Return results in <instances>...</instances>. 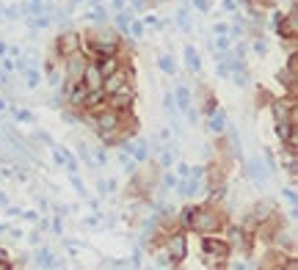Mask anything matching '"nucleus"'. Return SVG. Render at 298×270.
Instances as JSON below:
<instances>
[{"label":"nucleus","mask_w":298,"mask_h":270,"mask_svg":"<svg viewBox=\"0 0 298 270\" xmlns=\"http://www.w3.org/2000/svg\"><path fill=\"white\" fill-rule=\"evenodd\" d=\"M193 215H196V218H193L191 229H196V232H213V229L221 226V218L213 210H202V212L193 210Z\"/></svg>","instance_id":"nucleus-1"},{"label":"nucleus","mask_w":298,"mask_h":270,"mask_svg":"<svg viewBox=\"0 0 298 270\" xmlns=\"http://www.w3.org/2000/svg\"><path fill=\"white\" fill-rule=\"evenodd\" d=\"M97 127H100V135H103V138H108V135H111L113 130H116L119 127V113H103V116L97 119Z\"/></svg>","instance_id":"nucleus-2"},{"label":"nucleus","mask_w":298,"mask_h":270,"mask_svg":"<svg viewBox=\"0 0 298 270\" xmlns=\"http://www.w3.org/2000/svg\"><path fill=\"white\" fill-rule=\"evenodd\" d=\"M103 83H105V80H103V75H100L97 66H86V69H83V86H86V89L94 91V89H100Z\"/></svg>","instance_id":"nucleus-3"},{"label":"nucleus","mask_w":298,"mask_h":270,"mask_svg":"<svg viewBox=\"0 0 298 270\" xmlns=\"http://www.w3.org/2000/svg\"><path fill=\"white\" fill-rule=\"evenodd\" d=\"M130 102H133V89L119 86V89L113 91V107H116V111H125V107H130Z\"/></svg>","instance_id":"nucleus-4"},{"label":"nucleus","mask_w":298,"mask_h":270,"mask_svg":"<svg viewBox=\"0 0 298 270\" xmlns=\"http://www.w3.org/2000/svg\"><path fill=\"white\" fill-rule=\"evenodd\" d=\"M168 254H171L174 262L185 259V237H182V234H174V237L168 240Z\"/></svg>","instance_id":"nucleus-5"},{"label":"nucleus","mask_w":298,"mask_h":270,"mask_svg":"<svg viewBox=\"0 0 298 270\" xmlns=\"http://www.w3.org/2000/svg\"><path fill=\"white\" fill-rule=\"evenodd\" d=\"M78 47H80V42H78L74 33H64V36H58V52L61 56H72Z\"/></svg>","instance_id":"nucleus-6"},{"label":"nucleus","mask_w":298,"mask_h":270,"mask_svg":"<svg viewBox=\"0 0 298 270\" xmlns=\"http://www.w3.org/2000/svg\"><path fill=\"white\" fill-rule=\"evenodd\" d=\"M205 251L213 254V256H218V259H227V256H229V246H227V242H221V240L207 237L205 240Z\"/></svg>","instance_id":"nucleus-7"},{"label":"nucleus","mask_w":298,"mask_h":270,"mask_svg":"<svg viewBox=\"0 0 298 270\" xmlns=\"http://www.w3.org/2000/svg\"><path fill=\"white\" fill-rule=\"evenodd\" d=\"M91 47L100 50V52H111L113 47H116V36H113V33H100V36L91 42Z\"/></svg>","instance_id":"nucleus-8"},{"label":"nucleus","mask_w":298,"mask_h":270,"mask_svg":"<svg viewBox=\"0 0 298 270\" xmlns=\"http://www.w3.org/2000/svg\"><path fill=\"white\" fill-rule=\"evenodd\" d=\"M290 111H293V105H290V102H274V119H276V124L290 121Z\"/></svg>","instance_id":"nucleus-9"},{"label":"nucleus","mask_w":298,"mask_h":270,"mask_svg":"<svg viewBox=\"0 0 298 270\" xmlns=\"http://www.w3.org/2000/svg\"><path fill=\"white\" fill-rule=\"evenodd\" d=\"M100 61H103V64H100L97 69H100V75H103V80H105L108 75H113V72L119 69V61L113 58V56H105V58H100Z\"/></svg>","instance_id":"nucleus-10"},{"label":"nucleus","mask_w":298,"mask_h":270,"mask_svg":"<svg viewBox=\"0 0 298 270\" xmlns=\"http://www.w3.org/2000/svg\"><path fill=\"white\" fill-rule=\"evenodd\" d=\"M185 61H188V69H191V72H199V69H202V61H199V52H196V50H193V47H191V44H188V47H185Z\"/></svg>","instance_id":"nucleus-11"},{"label":"nucleus","mask_w":298,"mask_h":270,"mask_svg":"<svg viewBox=\"0 0 298 270\" xmlns=\"http://www.w3.org/2000/svg\"><path fill=\"white\" fill-rule=\"evenodd\" d=\"M177 102L182 111H191V91L185 89V86H177Z\"/></svg>","instance_id":"nucleus-12"},{"label":"nucleus","mask_w":298,"mask_h":270,"mask_svg":"<svg viewBox=\"0 0 298 270\" xmlns=\"http://www.w3.org/2000/svg\"><path fill=\"white\" fill-rule=\"evenodd\" d=\"M105 80H108V83H105V91H111V94L116 91L119 86H125V75H116V72H113V75H108Z\"/></svg>","instance_id":"nucleus-13"},{"label":"nucleus","mask_w":298,"mask_h":270,"mask_svg":"<svg viewBox=\"0 0 298 270\" xmlns=\"http://www.w3.org/2000/svg\"><path fill=\"white\" fill-rule=\"evenodd\" d=\"M210 130H213V132H224V130H227V116H224V113H215V116L210 119Z\"/></svg>","instance_id":"nucleus-14"},{"label":"nucleus","mask_w":298,"mask_h":270,"mask_svg":"<svg viewBox=\"0 0 298 270\" xmlns=\"http://www.w3.org/2000/svg\"><path fill=\"white\" fill-rule=\"evenodd\" d=\"M158 66L166 72V75H174V72H177V64H174V58H168V56L160 58V61H158Z\"/></svg>","instance_id":"nucleus-15"},{"label":"nucleus","mask_w":298,"mask_h":270,"mask_svg":"<svg viewBox=\"0 0 298 270\" xmlns=\"http://www.w3.org/2000/svg\"><path fill=\"white\" fill-rule=\"evenodd\" d=\"M36 265H44V267H50V265H53V267H56L58 262H53V254L44 248V251H39V256H36Z\"/></svg>","instance_id":"nucleus-16"},{"label":"nucleus","mask_w":298,"mask_h":270,"mask_svg":"<svg viewBox=\"0 0 298 270\" xmlns=\"http://www.w3.org/2000/svg\"><path fill=\"white\" fill-rule=\"evenodd\" d=\"M22 75H25V80H28L31 89H36V86H39V72H36V69H28V66H25Z\"/></svg>","instance_id":"nucleus-17"},{"label":"nucleus","mask_w":298,"mask_h":270,"mask_svg":"<svg viewBox=\"0 0 298 270\" xmlns=\"http://www.w3.org/2000/svg\"><path fill=\"white\" fill-rule=\"evenodd\" d=\"M133 154H135V160H146V157H149V146L141 141V144L133 146Z\"/></svg>","instance_id":"nucleus-18"},{"label":"nucleus","mask_w":298,"mask_h":270,"mask_svg":"<svg viewBox=\"0 0 298 270\" xmlns=\"http://www.w3.org/2000/svg\"><path fill=\"white\" fill-rule=\"evenodd\" d=\"M270 210H274V204H268V201H265V204H257V210H254V218H260V221H265Z\"/></svg>","instance_id":"nucleus-19"},{"label":"nucleus","mask_w":298,"mask_h":270,"mask_svg":"<svg viewBox=\"0 0 298 270\" xmlns=\"http://www.w3.org/2000/svg\"><path fill=\"white\" fill-rule=\"evenodd\" d=\"M293 132V127H290V121H284V124H276V135H279L282 141H287V135Z\"/></svg>","instance_id":"nucleus-20"},{"label":"nucleus","mask_w":298,"mask_h":270,"mask_svg":"<svg viewBox=\"0 0 298 270\" xmlns=\"http://www.w3.org/2000/svg\"><path fill=\"white\" fill-rule=\"evenodd\" d=\"M86 94H89V89H86V86H80V89L72 94V105H80V102L86 99Z\"/></svg>","instance_id":"nucleus-21"},{"label":"nucleus","mask_w":298,"mask_h":270,"mask_svg":"<svg viewBox=\"0 0 298 270\" xmlns=\"http://www.w3.org/2000/svg\"><path fill=\"white\" fill-rule=\"evenodd\" d=\"M177 22H180V28H182V31L191 28V19H188V11H185V9H182L180 14H177Z\"/></svg>","instance_id":"nucleus-22"},{"label":"nucleus","mask_w":298,"mask_h":270,"mask_svg":"<svg viewBox=\"0 0 298 270\" xmlns=\"http://www.w3.org/2000/svg\"><path fill=\"white\" fill-rule=\"evenodd\" d=\"M252 177H254V179H265V174H262V166L257 163V160H252Z\"/></svg>","instance_id":"nucleus-23"},{"label":"nucleus","mask_w":298,"mask_h":270,"mask_svg":"<svg viewBox=\"0 0 298 270\" xmlns=\"http://www.w3.org/2000/svg\"><path fill=\"white\" fill-rule=\"evenodd\" d=\"M86 17L94 19V22H100V19H105V11H103V9H94V11H89Z\"/></svg>","instance_id":"nucleus-24"},{"label":"nucleus","mask_w":298,"mask_h":270,"mask_svg":"<svg viewBox=\"0 0 298 270\" xmlns=\"http://www.w3.org/2000/svg\"><path fill=\"white\" fill-rule=\"evenodd\" d=\"M14 116H17V121H33V113L31 111H17Z\"/></svg>","instance_id":"nucleus-25"},{"label":"nucleus","mask_w":298,"mask_h":270,"mask_svg":"<svg viewBox=\"0 0 298 270\" xmlns=\"http://www.w3.org/2000/svg\"><path fill=\"white\" fill-rule=\"evenodd\" d=\"M83 69H86V66L78 64V61H72V64H69V72H72V75H78V72H83Z\"/></svg>","instance_id":"nucleus-26"},{"label":"nucleus","mask_w":298,"mask_h":270,"mask_svg":"<svg viewBox=\"0 0 298 270\" xmlns=\"http://www.w3.org/2000/svg\"><path fill=\"white\" fill-rule=\"evenodd\" d=\"M127 17H130V14H119V28H130V19H127Z\"/></svg>","instance_id":"nucleus-27"},{"label":"nucleus","mask_w":298,"mask_h":270,"mask_svg":"<svg viewBox=\"0 0 298 270\" xmlns=\"http://www.w3.org/2000/svg\"><path fill=\"white\" fill-rule=\"evenodd\" d=\"M44 25H50V19H47V17H39V19H33V28H44Z\"/></svg>","instance_id":"nucleus-28"},{"label":"nucleus","mask_w":298,"mask_h":270,"mask_svg":"<svg viewBox=\"0 0 298 270\" xmlns=\"http://www.w3.org/2000/svg\"><path fill=\"white\" fill-rule=\"evenodd\" d=\"M182 221L191 226V224H193V210H185V212H182Z\"/></svg>","instance_id":"nucleus-29"},{"label":"nucleus","mask_w":298,"mask_h":270,"mask_svg":"<svg viewBox=\"0 0 298 270\" xmlns=\"http://www.w3.org/2000/svg\"><path fill=\"white\" fill-rule=\"evenodd\" d=\"M160 160H163V166H171L174 157H171V152H163V157H160Z\"/></svg>","instance_id":"nucleus-30"},{"label":"nucleus","mask_w":298,"mask_h":270,"mask_svg":"<svg viewBox=\"0 0 298 270\" xmlns=\"http://www.w3.org/2000/svg\"><path fill=\"white\" fill-rule=\"evenodd\" d=\"M287 171H290V174H295V157H290V160H287Z\"/></svg>","instance_id":"nucleus-31"},{"label":"nucleus","mask_w":298,"mask_h":270,"mask_svg":"<svg viewBox=\"0 0 298 270\" xmlns=\"http://www.w3.org/2000/svg\"><path fill=\"white\" fill-rule=\"evenodd\" d=\"M196 9H202V11H207L210 6H207V0H196Z\"/></svg>","instance_id":"nucleus-32"},{"label":"nucleus","mask_w":298,"mask_h":270,"mask_svg":"<svg viewBox=\"0 0 298 270\" xmlns=\"http://www.w3.org/2000/svg\"><path fill=\"white\" fill-rule=\"evenodd\" d=\"M133 33H135V36H141V33H144V28H141L138 22H133Z\"/></svg>","instance_id":"nucleus-33"},{"label":"nucleus","mask_w":298,"mask_h":270,"mask_svg":"<svg viewBox=\"0 0 298 270\" xmlns=\"http://www.w3.org/2000/svg\"><path fill=\"white\" fill-rule=\"evenodd\" d=\"M133 6H135V9H144V6H146V0H133Z\"/></svg>","instance_id":"nucleus-34"},{"label":"nucleus","mask_w":298,"mask_h":270,"mask_svg":"<svg viewBox=\"0 0 298 270\" xmlns=\"http://www.w3.org/2000/svg\"><path fill=\"white\" fill-rule=\"evenodd\" d=\"M113 6H116V9H121V6H125V0H113Z\"/></svg>","instance_id":"nucleus-35"},{"label":"nucleus","mask_w":298,"mask_h":270,"mask_svg":"<svg viewBox=\"0 0 298 270\" xmlns=\"http://www.w3.org/2000/svg\"><path fill=\"white\" fill-rule=\"evenodd\" d=\"M6 83V77H3V72H0V86H3Z\"/></svg>","instance_id":"nucleus-36"},{"label":"nucleus","mask_w":298,"mask_h":270,"mask_svg":"<svg viewBox=\"0 0 298 270\" xmlns=\"http://www.w3.org/2000/svg\"><path fill=\"white\" fill-rule=\"evenodd\" d=\"M3 107H6V102H3V99H0V111H3Z\"/></svg>","instance_id":"nucleus-37"}]
</instances>
